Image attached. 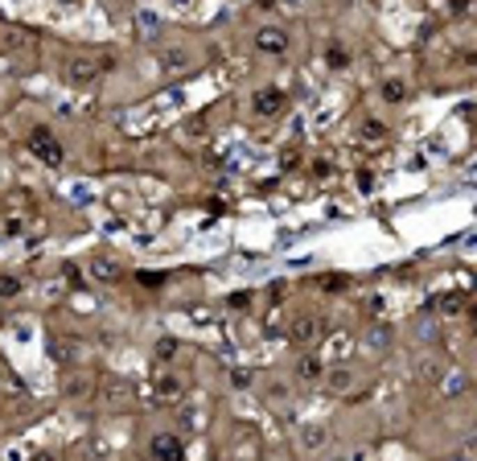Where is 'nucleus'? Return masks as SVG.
I'll return each mask as SVG.
<instances>
[{
    "instance_id": "1",
    "label": "nucleus",
    "mask_w": 477,
    "mask_h": 461,
    "mask_svg": "<svg viewBox=\"0 0 477 461\" xmlns=\"http://www.w3.org/2000/svg\"><path fill=\"white\" fill-rule=\"evenodd\" d=\"M284 107H288V95L280 91V87H260V91L251 95V111H256L260 120H276V116H284Z\"/></svg>"
},
{
    "instance_id": "2",
    "label": "nucleus",
    "mask_w": 477,
    "mask_h": 461,
    "mask_svg": "<svg viewBox=\"0 0 477 461\" xmlns=\"http://www.w3.org/2000/svg\"><path fill=\"white\" fill-rule=\"evenodd\" d=\"M29 148H33V153L42 157L45 165H62V161H66L62 144L54 140V132H49V128H33V132H29Z\"/></svg>"
},
{
    "instance_id": "3",
    "label": "nucleus",
    "mask_w": 477,
    "mask_h": 461,
    "mask_svg": "<svg viewBox=\"0 0 477 461\" xmlns=\"http://www.w3.org/2000/svg\"><path fill=\"white\" fill-rule=\"evenodd\" d=\"M256 49H260V54H272V58H280V54L288 49V33H284L280 25H263L260 33H256Z\"/></svg>"
},
{
    "instance_id": "4",
    "label": "nucleus",
    "mask_w": 477,
    "mask_h": 461,
    "mask_svg": "<svg viewBox=\"0 0 477 461\" xmlns=\"http://www.w3.org/2000/svg\"><path fill=\"white\" fill-rule=\"evenodd\" d=\"M321 334H325V322H321V318H297L288 338H292L297 346H308V342H317Z\"/></svg>"
},
{
    "instance_id": "5",
    "label": "nucleus",
    "mask_w": 477,
    "mask_h": 461,
    "mask_svg": "<svg viewBox=\"0 0 477 461\" xmlns=\"http://www.w3.org/2000/svg\"><path fill=\"white\" fill-rule=\"evenodd\" d=\"M153 458L157 461H185V449H181V441H177L173 432H161V437H153Z\"/></svg>"
},
{
    "instance_id": "6",
    "label": "nucleus",
    "mask_w": 477,
    "mask_h": 461,
    "mask_svg": "<svg viewBox=\"0 0 477 461\" xmlns=\"http://www.w3.org/2000/svg\"><path fill=\"white\" fill-rule=\"evenodd\" d=\"M99 70H103V66H99V62H91V58H70V70H66V79H70L75 87H87Z\"/></svg>"
},
{
    "instance_id": "7",
    "label": "nucleus",
    "mask_w": 477,
    "mask_h": 461,
    "mask_svg": "<svg viewBox=\"0 0 477 461\" xmlns=\"http://www.w3.org/2000/svg\"><path fill=\"white\" fill-rule=\"evenodd\" d=\"M157 400H165V404H169V400H181V379H169V375H161V379H157Z\"/></svg>"
},
{
    "instance_id": "8",
    "label": "nucleus",
    "mask_w": 477,
    "mask_h": 461,
    "mask_svg": "<svg viewBox=\"0 0 477 461\" xmlns=\"http://www.w3.org/2000/svg\"><path fill=\"white\" fill-rule=\"evenodd\" d=\"M297 375H301L304 383H313V379H321L325 367H321V359H313V354H304L301 363H297Z\"/></svg>"
},
{
    "instance_id": "9",
    "label": "nucleus",
    "mask_w": 477,
    "mask_h": 461,
    "mask_svg": "<svg viewBox=\"0 0 477 461\" xmlns=\"http://www.w3.org/2000/svg\"><path fill=\"white\" fill-rule=\"evenodd\" d=\"M91 276L95 280H120V264H111V260H95V264H91Z\"/></svg>"
},
{
    "instance_id": "10",
    "label": "nucleus",
    "mask_w": 477,
    "mask_h": 461,
    "mask_svg": "<svg viewBox=\"0 0 477 461\" xmlns=\"http://www.w3.org/2000/svg\"><path fill=\"white\" fill-rule=\"evenodd\" d=\"M301 445L304 449H321V445H325V428H321V424H308L301 432Z\"/></svg>"
},
{
    "instance_id": "11",
    "label": "nucleus",
    "mask_w": 477,
    "mask_h": 461,
    "mask_svg": "<svg viewBox=\"0 0 477 461\" xmlns=\"http://www.w3.org/2000/svg\"><path fill=\"white\" fill-rule=\"evenodd\" d=\"M354 387V375L350 370H329V391L338 396V391H350Z\"/></svg>"
},
{
    "instance_id": "12",
    "label": "nucleus",
    "mask_w": 477,
    "mask_h": 461,
    "mask_svg": "<svg viewBox=\"0 0 477 461\" xmlns=\"http://www.w3.org/2000/svg\"><path fill=\"white\" fill-rule=\"evenodd\" d=\"M383 99H387V103H403V99H407V87H403L399 79H387V83H383Z\"/></svg>"
},
{
    "instance_id": "13",
    "label": "nucleus",
    "mask_w": 477,
    "mask_h": 461,
    "mask_svg": "<svg viewBox=\"0 0 477 461\" xmlns=\"http://www.w3.org/2000/svg\"><path fill=\"white\" fill-rule=\"evenodd\" d=\"M420 379H424V383H440V379H444V367L432 363V359H424V363H420Z\"/></svg>"
},
{
    "instance_id": "14",
    "label": "nucleus",
    "mask_w": 477,
    "mask_h": 461,
    "mask_svg": "<svg viewBox=\"0 0 477 461\" xmlns=\"http://www.w3.org/2000/svg\"><path fill=\"white\" fill-rule=\"evenodd\" d=\"M325 58H329V66H334V70H346V66H350V49L346 46H329Z\"/></svg>"
},
{
    "instance_id": "15",
    "label": "nucleus",
    "mask_w": 477,
    "mask_h": 461,
    "mask_svg": "<svg viewBox=\"0 0 477 461\" xmlns=\"http://www.w3.org/2000/svg\"><path fill=\"white\" fill-rule=\"evenodd\" d=\"M383 136H387V128H383L379 120H366V124H362V140H383Z\"/></svg>"
},
{
    "instance_id": "16",
    "label": "nucleus",
    "mask_w": 477,
    "mask_h": 461,
    "mask_svg": "<svg viewBox=\"0 0 477 461\" xmlns=\"http://www.w3.org/2000/svg\"><path fill=\"white\" fill-rule=\"evenodd\" d=\"M440 309H444V313H465V297H457V292H448V297L440 301Z\"/></svg>"
},
{
    "instance_id": "17",
    "label": "nucleus",
    "mask_w": 477,
    "mask_h": 461,
    "mask_svg": "<svg viewBox=\"0 0 477 461\" xmlns=\"http://www.w3.org/2000/svg\"><path fill=\"white\" fill-rule=\"evenodd\" d=\"M17 292H21V280H17V276H0V297H4V301H8V297H17Z\"/></svg>"
},
{
    "instance_id": "18",
    "label": "nucleus",
    "mask_w": 477,
    "mask_h": 461,
    "mask_svg": "<svg viewBox=\"0 0 477 461\" xmlns=\"http://www.w3.org/2000/svg\"><path fill=\"white\" fill-rule=\"evenodd\" d=\"M226 305H230V309H251V292H230Z\"/></svg>"
},
{
    "instance_id": "19",
    "label": "nucleus",
    "mask_w": 477,
    "mask_h": 461,
    "mask_svg": "<svg viewBox=\"0 0 477 461\" xmlns=\"http://www.w3.org/2000/svg\"><path fill=\"white\" fill-rule=\"evenodd\" d=\"M49 354H54V363H70V346L66 342H49Z\"/></svg>"
},
{
    "instance_id": "20",
    "label": "nucleus",
    "mask_w": 477,
    "mask_h": 461,
    "mask_svg": "<svg viewBox=\"0 0 477 461\" xmlns=\"http://www.w3.org/2000/svg\"><path fill=\"white\" fill-rule=\"evenodd\" d=\"M91 391V379H70L66 383V396H87Z\"/></svg>"
},
{
    "instance_id": "21",
    "label": "nucleus",
    "mask_w": 477,
    "mask_h": 461,
    "mask_svg": "<svg viewBox=\"0 0 477 461\" xmlns=\"http://www.w3.org/2000/svg\"><path fill=\"white\" fill-rule=\"evenodd\" d=\"M230 383H235V387H247V383H251V370H247V367H235V370H230Z\"/></svg>"
},
{
    "instance_id": "22",
    "label": "nucleus",
    "mask_w": 477,
    "mask_h": 461,
    "mask_svg": "<svg viewBox=\"0 0 477 461\" xmlns=\"http://www.w3.org/2000/svg\"><path fill=\"white\" fill-rule=\"evenodd\" d=\"M267 400H276V404L288 400V383H272V387H267Z\"/></svg>"
},
{
    "instance_id": "23",
    "label": "nucleus",
    "mask_w": 477,
    "mask_h": 461,
    "mask_svg": "<svg viewBox=\"0 0 477 461\" xmlns=\"http://www.w3.org/2000/svg\"><path fill=\"white\" fill-rule=\"evenodd\" d=\"M157 354H161V359H169V354H177V342H173V338H161V346H157Z\"/></svg>"
},
{
    "instance_id": "24",
    "label": "nucleus",
    "mask_w": 477,
    "mask_h": 461,
    "mask_svg": "<svg viewBox=\"0 0 477 461\" xmlns=\"http://www.w3.org/2000/svg\"><path fill=\"white\" fill-rule=\"evenodd\" d=\"M313 178H329V161H313Z\"/></svg>"
},
{
    "instance_id": "25",
    "label": "nucleus",
    "mask_w": 477,
    "mask_h": 461,
    "mask_svg": "<svg viewBox=\"0 0 477 461\" xmlns=\"http://www.w3.org/2000/svg\"><path fill=\"white\" fill-rule=\"evenodd\" d=\"M29 461H58V453H49V449H42V453H33Z\"/></svg>"
},
{
    "instance_id": "26",
    "label": "nucleus",
    "mask_w": 477,
    "mask_h": 461,
    "mask_svg": "<svg viewBox=\"0 0 477 461\" xmlns=\"http://www.w3.org/2000/svg\"><path fill=\"white\" fill-rule=\"evenodd\" d=\"M469 318H474V322H477V305H474V309H469Z\"/></svg>"
},
{
    "instance_id": "27",
    "label": "nucleus",
    "mask_w": 477,
    "mask_h": 461,
    "mask_svg": "<svg viewBox=\"0 0 477 461\" xmlns=\"http://www.w3.org/2000/svg\"><path fill=\"white\" fill-rule=\"evenodd\" d=\"M334 461H354V458H334Z\"/></svg>"
}]
</instances>
